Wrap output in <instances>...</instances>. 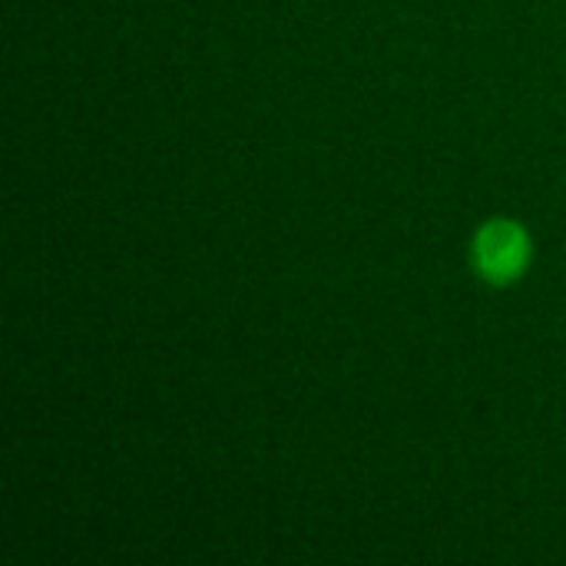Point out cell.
<instances>
[{"label": "cell", "mask_w": 566, "mask_h": 566, "mask_svg": "<svg viewBox=\"0 0 566 566\" xmlns=\"http://www.w3.org/2000/svg\"><path fill=\"white\" fill-rule=\"evenodd\" d=\"M527 262V235L514 222H491L478 235V265L488 279L507 282Z\"/></svg>", "instance_id": "6da1fadb"}]
</instances>
